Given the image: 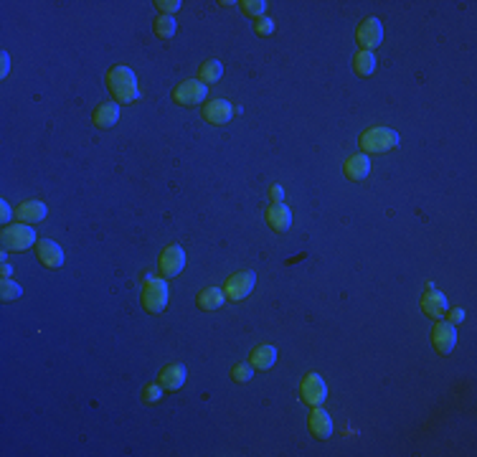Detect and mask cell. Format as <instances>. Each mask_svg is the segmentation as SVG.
<instances>
[{
	"instance_id": "1",
	"label": "cell",
	"mask_w": 477,
	"mask_h": 457,
	"mask_svg": "<svg viewBox=\"0 0 477 457\" xmlns=\"http://www.w3.org/2000/svg\"><path fill=\"white\" fill-rule=\"evenodd\" d=\"M107 87H110L112 97L117 104H127L135 102L140 97V89H137V77L130 66H112L110 74H107Z\"/></svg>"
},
{
	"instance_id": "2",
	"label": "cell",
	"mask_w": 477,
	"mask_h": 457,
	"mask_svg": "<svg viewBox=\"0 0 477 457\" xmlns=\"http://www.w3.org/2000/svg\"><path fill=\"white\" fill-rule=\"evenodd\" d=\"M399 133H393L391 127H371L358 137V145L366 153H389L399 145Z\"/></svg>"
},
{
	"instance_id": "3",
	"label": "cell",
	"mask_w": 477,
	"mask_h": 457,
	"mask_svg": "<svg viewBox=\"0 0 477 457\" xmlns=\"http://www.w3.org/2000/svg\"><path fill=\"white\" fill-rule=\"evenodd\" d=\"M3 252H26L36 246V231L28 228V224H8L0 234Z\"/></svg>"
},
{
	"instance_id": "4",
	"label": "cell",
	"mask_w": 477,
	"mask_h": 457,
	"mask_svg": "<svg viewBox=\"0 0 477 457\" xmlns=\"http://www.w3.org/2000/svg\"><path fill=\"white\" fill-rule=\"evenodd\" d=\"M142 308L148 313H163L168 305V282L163 277H148L145 287H142Z\"/></svg>"
},
{
	"instance_id": "5",
	"label": "cell",
	"mask_w": 477,
	"mask_h": 457,
	"mask_svg": "<svg viewBox=\"0 0 477 457\" xmlns=\"http://www.w3.org/2000/svg\"><path fill=\"white\" fill-rule=\"evenodd\" d=\"M206 95H208V87L204 81L188 79L173 89V102L180 107H198L201 102H206Z\"/></svg>"
},
{
	"instance_id": "6",
	"label": "cell",
	"mask_w": 477,
	"mask_h": 457,
	"mask_svg": "<svg viewBox=\"0 0 477 457\" xmlns=\"http://www.w3.org/2000/svg\"><path fill=\"white\" fill-rule=\"evenodd\" d=\"M356 41L358 46H363V51H373V48L381 46L384 41V26L378 18H366L360 21V26L356 28Z\"/></svg>"
},
{
	"instance_id": "7",
	"label": "cell",
	"mask_w": 477,
	"mask_h": 457,
	"mask_svg": "<svg viewBox=\"0 0 477 457\" xmlns=\"http://www.w3.org/2000/svg\"><path fill=\"white\" fill-rule=\"evenodd\" d=\"M254 284H257V275H254V272H236V275H231L226 280L224 292H226L228 300L239 302V300L249 298L251 290H254Z\"/></svg>"
},
{
	"instance_id": "8",
	"label": "cell",
	"mask_w": 477,
	"mask_h": 457,
	"mask_svg": "<svg viewBox=\"0 0 477 457\" xmlns=\"http://www.w3.org/2000/svg\"><path fill=\"white\" fill-rule=\"evenodd\" d=\"M157 267H160V275L163 277H178L183 272V267H186V252H183V246L178 244L165 246L160 260H157Z\"/></svg>"
},
{
	"instance_id": "9",
	"label": "cell",
	"mask_w": 477,
	"mask_h": 457,
	"mask_svg": "<svg viewBox=\"0 0 477 457\" xmlns=\"http://www.w3.org/2000/svg\"><path fill=\"white\" fill-rule=\"evenodd\" d=\"M300 396H302V402L310 404V407H320V404L325 402V396H328V387H325V381H322L318 373H307V376L300 381Z\"/></svg>"
},
{
	"instance_id": "10",
	"label": "cell",
	"mask_w": 477,
	"mask_h": 457,
	"mask_svg": "<svg viewBox=\"0 0 477 457\" xmlns=\"http://www.w3.org/2000/svg\"><path fill=\"white\" fill-rule=\"evenodd\" d=\"M431 343H434V348H437L442 356L452 353L454 343H457V331H454V323H449V320H437L434 331H431Z\"/></svg>"
},
{
	"instance_id": "11",
	"label": "cell",
	"mask_w": 477,
	"mask_h": 457,
	"mask_svg": "<svg viewBox=\"0 0 477 457\" xmlns=\"http://www.w3.org/2000/svg\"><path fill=\"white\" fill-rule=\"evenodd\" d=\"M36 257L48 269H59L64 264V249L56 244L54 239H39L36 242Z\"/></svg>"
},
{
	"instance_id": "12",
	"label": "cell",
	"mask_w": 477,
	"mask_h": 457,
	"mask_svg": "<svg viewBox=\"0 0 477 457\" xmlns=\"http://www.w3.org/2000/svg\"><path fill=\"white\" fill-rule=\"evenodd\" d=\"M231 115H234V107L228 99H211V102L204 104V117L211 125H226Z\"/></svg>"
},
{
	"instance_id": "13",
	"label": "cell",
	"mask_w": 477,
	"mask_h": 457,
	"mask_svg": "<svg viewBox=\"0 0 477 457\" xmlns=\"http://www.w3.org/2000/svg\"><path fill=\"white\" fill-rule=\"evenodd\" d=\"M343 173L348 181H356V183L368 178V173H371V160H368V155H363V153L351 155V158L343 163Z\"/></svg>"
},
{
	"instance_id": "14",
	"label": "cell",
	"mask_w": 477,
	"mask_h": 457,
	"mask_svg": "<svg viewBox=\"0 0 477 457\" xmlns=\"http://www.w3.org/2000/svg\"><path fill=\"white\" fill-rule=\"evenodd\" d=\"M422 310H424V315L434 318V320H442V318L447 315V310H449V305H447V298L442 295V292L429 290V292H424V298H422Z\"/></svg>"
},
{
	"instance_id": "15",
	"label": "cell",
	"mask_w": 477,
	"mask_h": 457,
	"mask_svg": "<svg viewBox=\"0 0 477 457\" xmlns=\"http://www.w3.org/2000/svg\"><path fill=\"white\" fill-rule=\"evenodd\" d=\"M157 384H160L165 391H178V389L186 384V366H180V363L165 366V369L160 371V376H157Z\"/></svg>"
},
{
	"instance_id": "16",
	"label": "cell",
	"mask_w": 477,
	"mask_h": 457,
	"mask_svg": "<svg viewBox=\"0 0 477 457\" xmlns=\"http://www.w3.org/2000/svg\"><path fill=\"white\" fill-rule=\"evenodd\" d=\"M46 213H48V208H46V204L43 201H23V204L18 206L16 208V216H18V221L21 224H39V221H43L46 219Z\"/></svg>"
},
{
	"instance_id": "17",
	"label": "cell",
	"mask_w": 477,
	"mask_h": 457,
	"mask_svg": "<svg viewBox=\"0 0 477 457\" xmlns=\"http://www.w3.org/2000/svg\"><path fill=\"white\" fill-rule=\"evenodd\" d=\"M117 119H119V104L117 102L99 104V107L94 110V115H92L94 127H99V130H110V127H115V125H117Z\"/></svg>"
},
{
	"instance_id": "18",
	"label": "cell",
	"mask_w": 477,
	"mask_h": 457,
	"mask_svg": "<svg viewBox=\"0 0 477 457\" xmlns=\"http://www.w3.org/2000/svg\"><path fill=\"white\" fill-rule=\"evenodd\" d=\"M310 432L318 437V440H328L333 434V419H330L328 411H322L320 407H313L310 411Z\"/></svg>"
},
{
	"instance_id": "19",
	"label": "cell",
	"mask_w": 477,
	"mask_h": 457,
	"mask_svg": "<svg viewBox=\"0 0 477 457\" xmlns=\"http://www.w3.org/2000/svg\"><path fill=\"white\" fill-rule=\"evenodd\" d=\"M266 224L274 231H287L292 226V211L284 204H272L266 208Z\"/></svg>"
},
{
	"instance_id": "20",
	"label": "cell",
	"mask_w": 477,
	"mask_h": 457,
	"mask_svg": "<svg viewBox=\"0 0 477 457\" xmlns=\"http://www.w3.org/2000/svg\"><path fill=\"white\" fill-rule=\"evenodd\" d=\"M224 300H226V292L219 290V287H206V290L198 292V308L206 310V313H213V310H219L221 305H224Z\"/></svg>"
},
{
	"instance_id": "21",
	"label": "cell",
	"mask_w": 477,
	"mask_h": 457,
	"mask_svg": "<svg viewBox=\"0 0 477 457\" xmlns=\"http://www.w3.org/2000/svg\"><path fill=\"white\" fill-rule=\"evenodd\" d=\"M274 361H277V348L274 346H259V348H254L249 356V366L257 371L272 369Z\"/></svg>"
},
{
	"instance_id": "22",
	"label": "cell",
	"mask_w": 477,
	"mask_h": 457,
	"mask_svg": "<svg viewBox=\"0 0 477 457\" xmlns=\"http://www.w3.org/2000/svg\"><path fill=\"white\" fill-rule=\"evenodd\" d=\"M373 69H376V56L371 54V51L358 48V54L353 59V71H356L358 77H368V74H373Z\"/></svg>"
},
{
	"instance_id": "23",
	"label": "cell",
	"mask_w": 477,
	"mask_h": 457,
	"mask_svg": "<svg viewBox=\"0 0 477 457\" xmlns=\"http://www.w3.org/2000/svg\"><path fill=\"white\" fill-rule=\"evenodd\" d=\"M153 31H155L157 39H173L175 36V31H178V23H175V18L173 16H157L155 23H153Z\"/></svg>"
},
{
	"instance_id": "24",
	"label": "cell",
	"mask_w": 477,
	"mask_h": 457,
	"mask_svg": "<svg viewBox=\"0 0 477 457\" xmlns=\"http://www.w3.org/2000/svg\"><path fill=\"white\" fill-rule=\"evenodd\" d=\"M221 77H224V64L221 61H206L198 69V81H204V84H216Z\"/></svg>"
},
{
	"instance_id": "25",
	"label": "cell",
	"mask_w": 477,
	"mask_h": 457,
	"mask_svg": "<svg viewBox=\"0 0 477 457\" xmlns=\"http://www.w3.org/2000/svg\"><path fill=\"white\" fill-rule=\"evenodd\" d=\"M21 295H23V287H21L16 280L3 277V282H0V298H3V300H18Z\"/></svg>"
},
{
	"instance_id": "26",
	"label": "cell",
	"mask_w": 477,
	"mask_h": 457,
	"mask_svg": "<svg viewBox=\"0 0 477 457\" xmlns=\"http://www.w3.org/2000/svg\"><path fill=\"white\" fill-rule=\"evenodd\" d=\"M239 6H242V10L246 13V16H254V18H262L264 16V10H266L264 0H242Z\"/></svg>"
},
{
	"instance_id": "27",
	"label": "cell",
	"mask_w": 477,
	"mask_h": 457,
	"mask_svg": "<svg viewBox=\"0 0 477 457\" xmlns=\"http://www.w3.org/2000/svg\"><path fill=\"white\" fill-rule=\"evenodd\" d=\"M251 376H254V371H251V366L236 363L234 369H231V378H234L236 384H246V381H251Z\"/></svg>"
},
{
	"instance_id": "28",
	"label": "cell",
	"mask_w": 477,
	"mask_h": 457,
	"mask_svg": "<svg viewBox=\"0 0 477 457\" xmlns=\"http://www.w3.org/2000/svg\"><path fill=\"white\" fill-rule=\"evenodd\" d=\"M160 396H163V387H160V384H148V387L142 389V399L148 404L160 402Z\"/></svg>"
},
{
	"instance_id": "29",
	"label": "cell",
	"mask_w": 477,
	"mask_h": 457,
	"mask_svg": "<svg viewBox=\"0 0 477 457\" xmlns=\"http://www.w3.org/2000/svg\"><path fill=\"white\" fill-rule=\"evenodd\" d=\"M274 21L272 18H266V16H262V18H257V23H254V31L259 33V36H272L274 33Z\"/></svg>"
},
{
	"instance_id": "30",
	"label": "cell",
	"mask_w": 477,
	"mask_h": 457,
	"mask_svg": "<svg viewBox=\"0 0 477 457\" xmlns=\"http://www.w3.org/2000/svg\"><path fill=\"white\" fill-rule=\"evenodd\" d=\"M155 6H157V10H163V16H173L175 10H180L183 3H180V0H157Z\"/></svg>"
},
{
	"instance_id": "31",
	"label": "cell",
	"mask_w": 477,
	"mask_h": 457,
	"mask_svg": "<svg viewBox=\"0 0 477 457\" xmlns=\"http://www.w3.org/2000/svg\"><path fill=\"white\" fill-rule=\"evenodd\" d=\"M447 318H449V323H462V320H465V310L462 308L447 310Z\"/></svg>"
},
{
	"instance_id": "32",
	"label": "cell",
	"mask_w": 477,
	"mask_h": 457,
	"mask_svg": "<svg viewBox=\"0 0 477 457\" xmlns=\"http://www.w3.org/2000/svg\"><path fill=\"white\" fill-rule=\"evenodd\" d=\"M0 219H3V224L8 226V221H10V216H13V211H10V206H8V201H0Z\"/></svg>"
},
{
	"instance_id": "33",
	"label": "cell",
	"mask_w": 477,
	"mask_h": 457,
	"mask_svg": "<svg viewBox=\"0 0 477 457\" xmlns=\"http://www.w3.org/2000/svg\"><path fill=\"white\" fill-rule=\"evenodd\" d=\"M269 193H272L274 204H282V198H284V188H282L280 183H277V186H272V191H269Z\"/></svg>"
},
{
	"instance_id": "34",
	"label": "cell",
	"mask_w": 477,
	"mask_h": 457,
	"mask_svg": "<svg viewBox=\"0 0 477 457\" xmlns=\"http://www.w3.org/2000/svg\"><path fill=\"white\" fill-rule=\"evenodd\" d=\"M0 61H3V66H0V74H3V77H8V71H10V56L6 54V51L0 54Z\"/></svg>"
},
{
	"instance_id": "35",
	"label": "cell",
	"mask_w": 477,
	"mask_h": 457,
	"mask_svg": "<svg viewBox=\"0 0 477 457\" xmlns=\"http://www.w3.org/2000/svg\"><path fill=\"white\" fill-rule=\"evenodd\" d=\"M0 272H3V277H10V275H13V267H10L8 262H6V254H3V269H0Z\"/></svg>"
}]
</instances>
